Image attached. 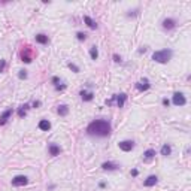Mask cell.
<instances>
[{
	"label": "cell",
	"mask_w": 191,
	"mask_h": 191,
	"mask_svg": "<svg viewBox=\"0 0 191 191\" xmlns=\"http://www.w3.org/2000/svg\"><path fill=\"white\" fill-rule=\"evenodd\" d=\"M111 131H112V124L106 118L94 119L87 126V134L93 137H108Z\"/></svg>",
	"instance_id": "6da1fadb"
},
{
	"label": "cell",
	"mask_w": 191,
	"mask_h": 191,
	"mask_svg": "<svg viewBox=\"0 0 191 191\" xmlns=\"http://www.w3.org/2000/svg\"><path fill=\"white\" fill-rule=\"evenodd\" d=\"M173 57V51L170 48H164V50H158L152 54V60L155 63H160V64H167Z\"/></svg>",
	"instance_id": "7a4b0ae2"
},
{
	"label": "cell",
	"mask_w": 191,
	"mask_h": 191,
	"mask_svg": "<svg viewBox=\"0 0 191 191\" xmlns=\"http://www.w3.org/2000/svg\"><path fill=\"white\" fill-rule=\"evenodd\" d=\"M126 100H127V94H126V93H119V94H113L112 97H111L109 100H106L105 103H106L108 106L115 105L116 108H124Z\"/></svg>",
	"instance_id": "3957f363"
},
{
	"label": "cell",
	"mask_w": 191,
	"mask_h": 191,
	"mask_svg": "<svg viewBox=\"0 0 191 191\" xmlns=\"http://www.w3.org/2000/svg\"><path fill=\"white\" fill-rule=\"evenodd\" d=\"M172 103L175 105V106H185L187 105V97H185V94L184 93H181V91H176V93H173V95H172Z\"/></svg>",
	"instance_id": "277c9868"
},
{
	"label": "cell",
	"mask_w": 191,
	"mask_h": 191,
	"mask_svg": "<svg viewBox=\"0 0 191 191\" xmlns=\"http://www.w3.org/2000/svg\"><path fill=\"white\" fill-rule=\"evenodd\" d=\"M161 26H163V29H164V30H167V32H172V30H175V29H176L178 22H176V19H175V18H164V19H163V22H161Z\"/></svg>",
	"instance_id": "5b68a950"
},
{
	"label": "cell",
	"mask_w": 191,
	"mask_h": 191,
	"mask_svg": "<svg viewBox=\"0 0 191 191\" xmlns=\"http://www.w3.org/2000/svg\"><path fill=\"white\" fill-rule=\"evenodd\" d=\"M118 146H119V149L124 151V152H130V151L134 148V142L130 140V139H127V140H121V142L118 143Z\"/></svg>",
	"instance_id": "8992f818"
},
{
	"label": "cell",
	"mask_w": 191,
	"mask_h": 191,
	"mask_svg": "<svg viewBox=\"0 0 191 191\" xmlns=\"http://www.w3.org/2000/svg\"><path fill=\"white\" fill-rule=\"evenodd\" d=\"M136 90L137 91H140V93H143V91H146V90H149L151 88V84H149V79L148 78H143V79H140L139 82H136Z\"/></svg>",
	"instance_id": "52a82bcc"
},
{
	"label": "cell",
	"mask_w": 191,
	"mask_h": 191,
	"mask_svg": "<svg viewBox=\"0 0 191 191\" xmlns=\"http://www.w3.org/2000/svg\"><path fill=\"white\" fill-rule=\"evenodd\" d=\"M29 184V178L26 175H18L12 179V185L14 187H24V185H27Z\"/></svg>",
	"instance_id": "ba28073f"
},
{
	"label": "cell",
	"mask_w": 191,
	"mask_h": 191,
	"mask_svg": "<svg viewBox=\"0 0 191 191\" xmlns=\"http://www.w3.org/2000/svg\"><path fill=\"white\" fill-rule=\"evenodd\" d=\"M12 113H14V109H12V108H9V109H6L5 112L0 113V126H5V124L8 123V119L12 116Z\"/></svg>",
	"instance_id": "9c48e42d"
},
{
	"label": "cell",
	"mask_w": 191,
	"mask_h": 191,
	"mask_svg": "<svg viewBox=\"0 0 191 191\" xmlns=\"http://www.w3.org/2000/svg\"><path fill=\"white\" fill-rule=\"evenodd\" d=\"M102 169L108 170V172H115L119 169V164H116L113 161H105V163H102Z\"/></svg>",
	"instance_id": "30bf717a"
},
{
	"label": "cell",
	"mask_w": 191,
	"mask_h": 191,
	"mask_svg": "<svg viewBox=\"0 0 191 191\" xmlns=\"http://www.w3.org/2000/svg\"><path fill=\"white\" fill-rule=\"evenodd\" d=\"M48 152H50L51 157H57V155H60L61 148H60V145H57V143H50V145H48Z\"/></svg>",
	"instance_id": "8fae6325"
},
{
	"label": "cell",
	"mask_w": 191,
	"mask_h": 191,
	"mask_svg": "<svg viewBox=\"0 0 191 191\" xmlns=\"http://www.w3.org/2000/svg\"><path fill=\"white\" fill-rule=\"evenodd\" d=\"M79 95H81L82 102H91V100L94 99V93L90 91V90H81V91H79Z\"/></svg>",
	"instance_id": "7c38bea8"
},
{
	"label": "cell",
	"mask_w": 191,
	"mask_h": 191,
	"mask_svg": "<svg viewBox=\"0 0 191 191\" xmlns=\"http://www.w3.org/2000/svg\"><path fill=\"white\" fill-rule=\"evenodd\" d=\"M157 182H158V176L157 175H149L145 181H143V187H148L149 188V187H154Z\"/></svg>",
	"instance_id": "4fadbf2b"
},
{
	"label": "cell",
	"mask_w": 191,
	"mask_h": 191,
	"mask_svg": "<svg viewBox=\"0 0 191 191\" xmlns=\"http://www.w3.org/2000/svg\"><path fill=\"white\" fill-rule=\"evenodd\" d=\"M84 22L87 24V27L91 29V30H95V29L99 27V26H97V22H95L91 17H88V15H84Z\"/></svg>",
	"instance_id": "5bb4252c"
},
{
	"label": "cell",
	"mask_w": 191,
	"mask_h": 191,
	"mask_svg": "<svg viewBox=\"0 0 191 191\" xmlns=\"http://www.w3.org/2000/svg\"><path fill=\"white\" fill-rule=\"evenodd\" d=\"M32 54H30V50L29 48H26V50H24L22 52H21V61H24V63H32Z\"/></svg>",
	"instance_id": "9a60e30c"
},
{
	"label": "cell",
	"mask_w": 191,
	"mask_h": 191,
	"mask_svg": "<svg viewBox=\"0 0 191 191\" xmlns=\"http://www.w3.org/2000/svg\"><path fill=\"white\" fill-rule=\"evenodd\" d=\"M160 154L163 157H169L172 154V146H170V143H163V146L160 149Z\"/></svg>",
	"instance_id": "2e32d148"
},
{
	"label": "cell",
	"mask_w": 191,
	"mask_h": 191,
	"mask_svg": "<svg viewBox=\"0 0 191 191\" xmlns=\"http://www.w3.org/2000/svg\"><path fill=\"white\" fill-rule=\"evenodd\" d=\"M34 39H36V42H37V43H40V45H48V43H50V37H48L46 34H43V33L36 34V36H34Z\"/></svg>",
	"instance_id": "e0dca14e"
},
{
	"label": "cell",
	"mask_w": 191,
	"mask_h": 191,
	"mask_svg": "<svg viewBox=\"0 0 191 191\" xmlns=\"http://www.w3.org/2000/svg\"><path fill=\"white\" fill-rule=\"evenodd\" d=\"M37 127H39V130H42V131H48V130L51 129V123L48 121V119H40L39 124H37Z\"/></svg>",
	"instance_id": "ac0fdd59"
},
{
	"label": "cell",
	"mask_w": 191,
	"mask_h": 191,
	"mask_svg": "<svg viewBox=\"0 0 191 191\" xmlns=\"http://www.w3.org/2000/svg\"><path fill=\"white\" fill-rule=\"evenodd\" d=\"M155 149L154 148H149V149H146L145 152H143V160H145V161H151L154 157H155Z\"/></svg>",
	"instance_id": "d6986e66"
},
{
	"label": "cell",
	"mask_w": 191,
	"mask_h": 191,
	"mask_svg": "<svg viewBox=\"0 0 191 191\" xmlns=\"http://www.w3.org/2000/svg\"><path fill=\"white\" fill-rule=\"evenodd\" d=\"M29 109H30V105H29V103L19 106V109H18V116H19V118H24V116L27 115V111H29Z\"/></svg>",
	"instance_id": "ffe728a7"
},
{
	"label": "cell",
	"mask_w": 191,
	"mask_h": 191,
	"mask_svg": "<svg viewBox=\"0 0 191 191\" xmlns=\"http://www.w3.org/2000/svg\"><path fill=\"white\" fill-rule=\"evenodd\" d=\"M57 113H58L60 116H66V115L69 113V106H67V105H60L58 109H57Z\"/></svg>",
	"instance_id": "44dd1931"
},
{
	"label": "cell",
	"mask_w": 191,
	"mask_h": 191,
	"mask_svg": "<svg viewBox=\"0 0 191 191\" xmlns=\"http://www.w3.org/2000/svg\"><path fill=\"white\" fill-rule=\"evenodd\" d=\"M90 57H91V60H94V61L99 58V50H97V46H95V45L90 48Z\"/></svg>",
	"instance_id": "7402d4cb"
},
{
	"label": "cell",
	"mask_w": 191,
	"mask_h": 191,
	"mask_svg": "<svg viewBox=\"0 0 191 191\" xmlns=\"http://www.w3.org/2000/svg\"><path fill=\"white\" fill-rule=\"evenodd\" d=\"M67 67H69L72 72H73V73H79V72H81V69H79L75 63H67Z\"/></svg>",
	"instance_id": "603a6c76"
},
{
	"label": "cell",
	"mask_w": 191,
	"mask_h": 191,
	"mask_svg": "<svg viewBox=\"0 0 191 191\" xmlns=\"http://www.w3.org/2000/svg\"><path fill=\"white\" fill-rule=\"evenodd\" d=\"M76 39H78L79 42H85V40H87V33L78 32V33H76Z\"/></svg>",
	"instance_id": "cb8c5ba5"
},
{
	"label": "cell",
	"mask_w": 191,
	"mask_h": 191,
	"mask_svg": "<svg viewBox=\"0 0 191 191\" xmlns=\"http://www.w3.org/2000/svg\"><path fill=\"white\" fill-rule=\"evenodd\" d=\"M27 76H29V75H27V70H19V72H18V78H19L21 81H22V79H27Z\"/></svg>",
	"instance_id": "d4e9b609"
},
{
	"label": "cell",
	"mask_w": 191,
	"mask_h": 191,
	"mask_svg": "<svg viewBox=\"0 0 191 191\" xmlns=\"http://www.w3.org/2000/svg\"><path fill=\"white\" fill-rule=\"evenodd\" d=\"M6 69V60H0V73H3Z\"/></svg>",
	"instance_id": "484cf974"
},
{
	"label": "cell",
	"mask_w": 191,
	"mask_h": 191,
	"mask_svg": "<svg viewBox=\"0 0 191 191\" xmlns=\"http://www.w3.org/2000/svg\"><path fill=\"white\" fill-rule=\"evenodd\" d=\"M112 58H113V61H115V63H123L121 55H118V54H113V57H112Z\"/></svg>",
	"instance_id": "4316f807"
},
{
	"label": "cell",
	"mask_w": 191,
	"mask_h": 191,
	"mask_svg": "<svg viewBox=\"0 0 191 191\" xmlns=\"http://www.w3.org/2000/svg\"><path fill=\"white\" fill-rule=\"evenodd\" d=\"M51 82H52V84H54V85L57 87V85L60 84V78H58V76H52V79H51Z\"/></svg>",
	"instance_id": "83f0119b"
},
{
	"label": "cell",
	"mask_w": 191,
	"mask_h": 191,
	"mask_svg": "<svg viewBox=\"0 0 191 191\" xmlns=\"http://www.w3.org/2000/svg\"><path fill=\"white\" fill-rule=\"evenodd\" d=\"M66 88H67L66 84H63V85H57V87H55V91H64Z\"/></svg>",
	"instance_id": "f1b7e54d"
},
{
	"label": "cell",
	"mask_w": 191,
	"mask_h": 191,
	"mask_svg": "<svg viewBox=\"0 0 191 191\" xmlns=\"http://www.w3.org/2000/svg\"><path fill=\"white\" fill-rule=\"evenodd\" d=\"M163 106H164V108H169V106H170V100L164 97V99H163Z\"/></svg>",
	"instance_id": "f546056e"
},
{
	"label": "cell",
	"mask_w": 191,
	"mask_h": 191,
	"mask_svg": "<svg viewBox=\"0 0 191 191\" xmlns=\"http://www.w3.org/2000/svg\"><path fill=\"white\" fill-rule=\"evenodd\" d=\"M40 105H42V103H40V100H34V102L32 103V106H33L34 109H37V108H40Z\"/></svg>",
	"instance_id": "4dcf8cb0"
},
{
	"label": "cell",
	"mask_w": 191,
	"mask_h": 191,
	"mask_svg": "<svg viewBox=\"0 0 191 191\" xmlns=\"http://www.w3.org/2000/svg\"><path fill=\"white\" fill-rule=\"evenodd\" d=\"M130 173H131V176H137V175H139V170H137V169H131Z\"/></svg>",
	"instance_id": "1f68e13d"
},
{
	"label": "cell",
	"mask_w": 191,
	"mask_h": 191,
	"mask_svg": "<svg viewBox=\"0 0 191 191\" xmlns=\"http://www.w3.org/2000/svg\"><path fill=\"white\" fill-rule=\"evenodd\" d=\"M145 51H146V48L143 46V48H140V50H139V54H143V52H145Z\"/></svg>",
	"instance_id": "d6a6232c"
},
{
	"label": "cell",
	"mask_w": 191,
	"mask_h": 191,
	"mask_svg": "<svg viewBox=\"0 0 191 191\" xmlns=\"http://www.w3.org/2000/svg\"><path fill=\"white\" fill-rule=\"evenodd\" d=\"M99 185H100V188H105V187H106V184H105V182H100Z\"/></svg>",
	"instance_id": "836d02e7"
}]
</instances>
